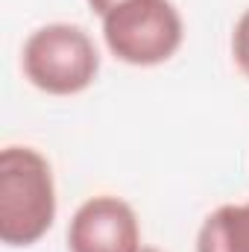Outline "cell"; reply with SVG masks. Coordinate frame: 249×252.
Listing matches in <instances>:
<instances>
[{"label":"cell","instance_id":"cell-2","mask_svg":"<svg viewBox=\"0 0 249 252\" xmlns=\"http://www.w3.org/2000/svg\"><path fill=\"white\" fill-rule=\"evenodd\" d=\"M24 76L44 94L70 97L85 91L100 73V53L76 24H47L24 44Z\"/></svg>","mask_w":249,"mask_h":252},{"label":"cell","instance_id":"cell-1","mask_svg":"<svg viewBox=\"0 0 249 252\" xmlns=\"http://www.w3.org/2000/svg\"><path fill=\"white\" fill-rule=\"evenodd\" d=\"M56 220L50 161L32 147L0 153V241L6 247L38 244Z\"/></svg>","mask_w":249,"mask_h":252},{"label":"cell","instance_id":"cell-5","mask_svg":"<svg viewBox=\"0 0 249 252\" xmlns=\"http://www.w3.org/2000/svg\"><path fill=\"white\" fill-rule=\"evenodd\" d=\"M196 252H249V202L211 211L199 226Z\"/></svg>","mask_w":249,"mask_h":252},{"label":"cell","instance_id":"cell-8","mask_svg":"<svg viewBox=\"0 0 249 252\" xmlns=\"http://www.w3.org/2000/svg\"><path fill=\"white\" fill-rule=\"evenodd\" d=\"M138 252H158V250H153V247H141Z\"/></svg>","mask_w":249,"mask_h":252},{"label":"cell","instance_id":"cell-3","mask_svg":"<svg viewBox=\"0 0 249 252\" xmlns=\"http://www.w3.org/2000/svg\"><path fill=\"white\" fill-rule=\"evenodd\" d=\"M182 18L170 0H126L103 18V38L121 62L153 67L182 47Z\"/></svg>","mask_w":249,"mask_h":252},{"label":"cell","instance_id":"cell-6","mask_svg":"<svg viewBox=\"0 0 249 252\" xmlns=\"http://www.w3.org/2000/svg\"><path fill=\"white\" fill-rule=\"evenodd\" d=\"M232 56L238 70L249 79V9L238 18L235 24V32H232Z\"/></svg>","mask_w":249,"mask_h":252},{"label":"cell","instance_id":"cell-7","mask_svg":"<svg viewBox=\"0 0 249 252\" xmlns=\"http://www.w3.org/2000/svg\"><path fill=\"white\" fill-rule=\"evenodd\" d=\"M124 3H126V0H88V6H91L100 18H106L109 12H115V9H118V6H124Z\"/></svg>","mask_w":249,"mask_h":252},{"label":"cell","instance_id":"cell-4","mask_svg":"<svg viewBox=\"0 0 249 252\" xmlns=\"http://www.w3.org/2000/svg\"><path fill=\"white\" fill-rule=\"evenodd\" d=\"M70 252H138L141 229L132 205L118 196H94L82 202L67 226Z\"/></svg>","mask_w":249,"mask_h":252}]
</instances>
